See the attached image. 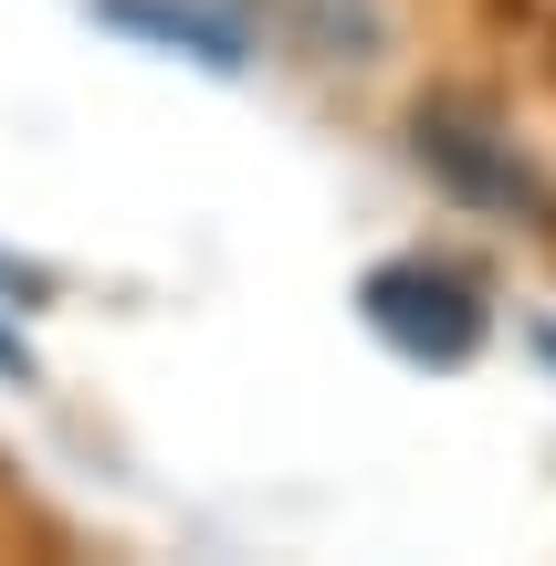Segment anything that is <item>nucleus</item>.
I'll return each instance as SVG.
<instances>
[{
	"label": "nucleus",
	"mask_w": 556,
	"mask_h": 566,
	"mask_svg": "<svg viewBox=\"0 0 556 566\" xmlns=\"http://www.w3.org/2000/svg\"><path fill=\"white\" fill-rule=\"evenodd\" d=\"M357 315L378 325V336L399 346L410 367H462L483 346V283L462 263H441V252H399V263H378L368 283H357Z\"/></svg>",
	"instance_id": "obj_1"
},
{
	"label": "nucleus",
	"mask_w": 556,
	"mask_h": 566,
	"mask_svg": "<svg viewBox=\"0 0 556 566\" xmlns=\"http://www.w3.org/2000/svg\"><path fill=\"white\" fill-rule=\"evenodd\" d=\"M410 147H420V168H431L452 200H473V210H525V221H556V189L536 179V158H525V147L504 137L483 105H462V95L420 105Z\"/></svg>",
	"instance_id": "obj_2"
},
{
	"label": "nucleus",
	"mask_w": 556,
	"mask_h": 566,
	"mask_svg": "<svg viewBox=\"0 0 556 566\" xmlns=\"http://www.w3.org/2000/svg\"><path fill=\"white\" fill-rule=\"evenodd\" d=\"M95 21H116V32L147 42V53L210 63V74H242V63H252V42L231 32L221 11H200V0H95Z\"/></svg>",
	"instance_id": "obj_3"
},
{
	"label": "nucleus",
	"mask_w": 556,
	"mask_h": 566,
	"mask_svg": "<svg viewBox=\"0 0 556 566\" xmlns=\"http://www.w3.org/2000/svg\"><path fill=\"white\" fill-rule=\"evenodd\" d=\"M0 294H21V304H42V294H53V273H32V263H11V252H0Z\"/></svg>",
	"instance_id": "obj_4"
},
{
	"label": "nucleus",
	"mask_w": 556,
	"mask_h": 566,
	"mask_svg": "<svg viewBox=\"0 0 556 566\" xmlns=\"http://www.w3.org/2000/svg\"><path fill=\"white\" fill-rule=\"evenodd\" d=\"M0 378H32V346H21L11 325H0Z\"/></svg>",
	"instance_id": "obj_5"
},
{
	"label": "nucleus",
	"mask_w": 556,
	"mask_h": 566,
	"mask_svg": "<svg viewBox=\"0 0 556 566\" xmlns=\"http://www.w3.org/2000/svg\"><path fill=\"white\" fill-rule=\"evenodd\" d=\"M546 357H556V325H546Z\"/></svg>",
	"instance_id": "obj_6"
}]
</instances>
